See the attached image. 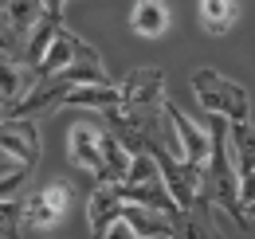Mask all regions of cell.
I'll use <instances>...</instances> for the list:
<instances>
[{
	"instance_id": "16",
	"label": "cell",
	"mask_w": 255,
	"mask_h": 239,
	"mask_svg": "<svg viewBox=\"0 0 255 239\" xmlns=\"http://www.w3.org/2000/svg\"><path fill=\"white\" fill-rule=\"evenodd\" d=\"M129 28L137 31V35H145V39L165 35V28H169V12H165V4H161V0H137L133 12H129Z\"/></svg>"
},
{
	"instance_id": "14",
	"label": "cell",
	"mask_w": 255,
	"mask_h": 239,
	"mask_svg": "<svg viewBox=\"0 0 255 239\" xmlns=\"http://www.w3.org/2000/svg\"><path fill=\"white\" fill-rule=\"evenodd\" d=\"M122 102V90L118 83H83V87H71L63 98V106H83V110H114Z\"/></svg>"
},
{
	"instance_id": "19",
	"label": "cell",
	"mask_w": 255,
	"mask_h": 239,
	"mask_svg": "<svg viewBox=\"0 0 255 239\" xmlns=\"http://www.w3.org/2000/svg\"><path fill=\"white\" fill-rule=\"evenodd\" d=\"M20 216H24V228H51L63 220V212L51 208L43 192H32L28 200H20Z\"/></svg>"
},
{
	"instance_id": "25",
	"label": "cell",
	"mask_w": 255,
	"mask_h": 239,
	"mask_svg": "<svg viewBox=\"0 0 255 239\" xmlns=\"http://www.w3.org/2000/svg\"><path fill=\"white\" fill-rule=\"evenodd\" d=\"M0 51H4V55H16V51H20V47H16V43H12V39H8V35H4V31H0Z\"/></svg>"
},
{
	"instance_id": "18",
	"label": "cell",
	"mask_w": 255,
	"mask_h": 239,
	"mask_svg": "<svg viewBox=\"0 0 255 239\" xmlns=\"http://www.w3.org/2000/svg\"><path fill=\"white\" fill-rule=\"evenodd\" d=\"M200 24L208 35H224L236 24V0H200Z\"/></svg>"
},
{
	"instance_id": "6",
	"label": "cell",
	"mask_w": 255,
	"mask_h": 239,
	"mask_svg": "<svg viewBox=\"0 0 255 239\" xmlns=\"http://www.w3.org/2000/svg\"><path fill=\"white\" fill-rule=\"evenodd\" d=\"M122 90V110H161L165 106V71L161 67H137L129 71L126 83H118Z\"/></svg>"
},
{
	"instance_id": "11",
	"label": "cell",
	"mask_w": 255,
	"mask_h": 239,
	"mask_svg": "<svg viewBox=\"0 0 255 239\" xmlns=\"http://www.w3.org/2000/svg\"><path fill=\"white\" fill-rule=\"evenodd\" d=\"M98 157H102V177H98V184H122L126 180L129 165H133V153L114 133H106V129H98Z\"/></svg>"
},
{
	"instance_id": "9",
	"label": "cell",
	"mask_w": 255,
	"mask_h": 239,
	"mask_svg": "<svg viewBox=\"0 0 255 239\" xmlns=\"http://www.w3.org/2000/svg\"><path fill=\"white\" fill-rule=\"evenodd\" d=\"M173 239H224L216 228V204L200 196L189 212H177L173 216Z\"/></svg>"
},
{
	"instance_id": "7",
	"label": "cell",
	"mask_w": 255,
	"mask_h": 239,
	"mask_svg": "<svg viewBox=\"0 0 255 239\" xmlns=\"http://www.w3.org/2000/svg\"><path fill=\"white\" fill-rule=\"evenodd\" d=\"M39 20H43L39 0H0V24H4V35L20 47V59H24V43L32 39Z\"/></svg>"
},
{
	"instance_id": "1",
	"label": "cell",
	"mask_w": 255,
	"mask_h": 239,
	"mask_svg": "<svg viewBox=\"0 0 255 239\" xmlns=\"http://www.w3.org/2000/svg\"><path fill=\"white\" fill-rule=\"evenodd\" d=\"M192 94H196L200 110H208L224 121H252V90L212 67H200L192 75Z\"/></svg>"
},
{
	"instance_id": "4",
	"label": "cell",
	"mask_w": 255,
	"mask_h": 239,
	"mask_svg": "<svg viewBox=\"0 0 255 239\" xmlns=\"http://www.w3.org/2000/svg\"><path fill=\"white\" fill-rule=\"evenodd\" d=\"M161 114H165V125H169V133H173V141H177V153H173V157L204 169V161H208V129H200L196 121H189V114H185L181 106H173L169 98H165Z\"/></svg>"
},
{
	"instance_id": "22",
	"label": "cell",
	"mask_w": 255,
	"mask_h": 239,
	"mask_svg": "<svg viewBox=\"0 0 255 239\" xmlns=\"http://www.w3.org/2000/svg\"><path fill=\"white\" fill-rule=\"evenodd\" d=\"M39 192L47 196V204H51L55 212H63V216H67V208H71V188H67V184H59V180H55V184H43Z\"/></svg>"
},
{
	"instance_id": "21",
	"label": "cell",
	"mask_w": 255,
	"mask_h": 239,
	"mask_svg": "<svg viewBox=\"0 0 255 239\" xmlns=\"http://www.w3.org/2000/svg\"><path fill=\"white\" fill-rule=\"evenodd\" d=\"M20 236H24L20 200H0V239H20Z\"/></svg>"
},
{
	"instance_id": "10",
	"label": "cell",
	"mask_w": 255,
	"mask_h": 239,
	"mask_svg": "<svg viewBox=\"0 0 255 239\" xmlns=\"http://www.w3.org/2000/svg\"><path fill=\"white\" fill-rule=\"evenodd\" d=\"M67 157H71V165H75V169L102 177V157H98V129L91 125V121H79V125L71 129V137H67Z\"/></svg>"
},
{
	"instance_id": "5",
	"label": "cell",
	"mask_w": 255,
	"mask_h": 239,
	"mask_svg": "<svg viewBox=\"0 0 255 239\" xmlns=\"http://www.w3.org/2000/svg\"><path fill=\"white\" fill-rule=\"evenodd\" d=\"M75 63H102L98 59V51L91 47V43H83L75 31L59 28L55 31V39H51V47L43 51V59L35 63V79H47V75H59V71H67V67H75Z\"/></svg>"
},
{
	"instance_id": "23",
	"label": "cell",
	"mask_w": 255,
	"mask_h": 239,
	"mask_svg": "<svg viewBox=\"0 0 255 239\" xmlns=\"http://www.w3.org/2000/svg\"><path fill=\"white\" fill-rule=\"evenodd\" d=\"M240 204H244V216H248V208L255 204V173L240 177Z\"/></svg>"
},
{
	"instance_id": "12",
	"label": "cell",
	"mask_w": 255,
	"mask_h": 239,
	"mask_svg": "<svg viewBox=\"0 0 255 239\" xmlns=\"http://www.w3.org/2000/svg\"><path fill=\"white\" fill-rule=\"evenodd\" d=\"M32 83H35V75L24 63H16L12 55L0 51V114H4L8 106H16V102L32 90Z\"/></svg>"
},
{
	"instance_id": "2",
	"label": "cell",
	"mask_w": 255,
	"mask_h": 239,
	"mask_svg": "<svg viewBox=\"0 0 255 239\" xmlns=\"http://www.w3.org/2000/svg\"><path fill=\"white\" fill-rule=\"evenodd\" d=\"M118 188V196H122V204H137V208H149L165 216V220H173L177 216V204H173V196H169V188H165V180H161V169L157 161L149 157V153H133V165H129V173L122 184H114Z\"/></svg>"
},
{
	"instance_id": "20",
	"label": "cell",
	"mask_w": 255,
	"mask_h": 239,
	"mask_svg": "<svg viewBox=\"0 0 255 239\" xmlns=\"http://www.w3.org/2000/svg\"><path fill=\"white\" fill-rule=\"evenodd\" d=\"M28 165H20V161H12L8 153H0V200H16V192L24 188V180H28Z\"/></svg>"
},
{
	"instance_id": "27",
	"label": "cell",
	"mask_w": 255,
	"mask_h": 239,
	"mask_svg": "<svg viewBox=\"0 0 255 239\" xmlns=\"http://www.w3.org/2000/svg\"><path fill=\"white\" fill-rule=\"evenodd\" d=\"M157 239H169V236H157Z\"/></svg>"
},
{
	"instance_id": "24",
	"label": "cell",
	"mask_w": 255,
	"mask_h": 239,
	"mask_svg": "<svg viewBox=\"0 0 255 239\" xmlns=\"http://www.w3.org/2000/svg\"><path fill=\"white\" fill-rule=\"evenodd\" d=\"M98 239H137V236H133V228H129L126 220L118 216V220H114V224H110V228H106V232H102Z\"/></svg>"
},
{
	"instance_id": "26",
	"label": "cell",
	"mask_w": 255,
	"mask_h": 239,
	"mask_svg": "<svg viewBox=\"0 0 255 239\" xmlns=\"http://www.w3.org/2000/svg\"><path fill=\"white\" fill-rule=\"evenodd\" d=\"M252 220H255V204H252V208H248V224H252Z\"/></svg>"
},
{
	"instance_id": "17",
	"label": "cell",
	"mask_w": 255,
	"mask_h": 239,
	"mask_svg": "<svg viewBox=\"0 0 255 239\" xmlns=\"http://www.w3.org/2000/svg\"><path fill=\"white\" fill-rule=\"evenodd\" d=\"M122 220L133 228V236H137V239H157V236L173 239V220H165V216H157V212H149V208L126 204V208H122Z\"/></svg>"
},
{
	"instance_id": "3",
	"label": "cell",
	"mask_w": 255,
	"mask_h": 239,
	"mask_svg": "<svg viewBox=\"0 0 255 239\" xmlns=\"http://www.w3.org/2000/svg\"><path fill=\"white\" fill-rule=\"evenodd\" d=\"M149 157L157 161L161 169V180H165V188H169V196H173V204L181 212H189L200 196H204V169L200 165H189V161H177V157H169V153L161 149H149Z\"/></svg>"
},
{
	"instance_id": "8",
	"label": "cell",
	"mask_w": 255,
	"mask_h": 239,
	"mask_svg": "<svg viewBox=\"0 0 255 239\" xmlns=\"http://www.w3.org/2000/svg\"><path fill=\"white\" fill-rule=\"evenodd\" d=\"M0 153H8L12 161L35 169L39 165V129H35V121H0Z\"/></svg>"
},
{
	"instance_id": "15",
	"label": "cell",
	"mask_w": 255,
	"mask_h": 239,
	"mask_svg": "<svg viewBox=\"0 0 255 239\" xmlns=\"http://www.w3.org/2000/svg\"><path fill=\"white\" fill-rule=\"evenodd\" d=\"M228 149H232L236 177L255 173V125L252 121H228Z\"/></svg>"
},
{
	"instance_id": "13",
	"label": "cell",
	"mask_w": 255,
	"mask_h": 239,
	"mask_svg": "<svg viewBox=\"0 0 255 239\" xmlns=\"http://www.w3.org/2000/svg\"><path fill=\"white\" fill-rule=\"evenodd\" d=\"M122 196H118V188L114 184H98L95 192H91V200H87V224H91V232L102 236L118 216H122Z\"/></svg>"
}]
</instances>
